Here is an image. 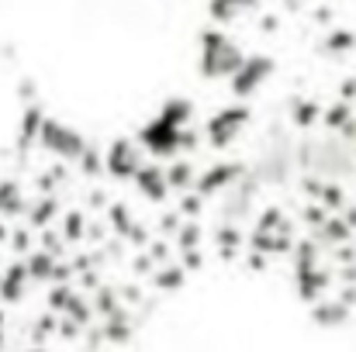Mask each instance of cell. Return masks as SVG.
<instances>
[{
  "mask_svg": "<svg viewBox=\"0 0 356 352\" xmlns=\"http://www.w3.org/2000/svg\"><path fill=\"white\" fill-rule=\"evenodd\" d=\"M191 117H194V101L191 97H166L159 104V111L138 128V135H135L138 149L145 156H152L156 162L177 156L180 152V135L191 128Z\"/></svg>",
  "mask_w": 356,
  "mask_h": 352,
  "instance_id": "obj_1",
  "label": "cell"
},
{
  "mask_svg": "<svg viewBox=\"0 0 356 352\" xmlns=\"http://www.w3.org/2000/svg\"><path fill=\"white\" fill-rule=\"evenodd\" d=\"M245 59V49L242 42L232 38L225 28H201L197 35V73L201 80L208 83H218V80H232L236 69Z\"/></svg>",
  "mask_w": 356,
  "mask_h": 352,
  "instance_id": "obj_2",
  "label": "cell"
},
{
  "mask_svg": "<svg viewBox=\"0 0 356 352\" xmlns=\"http://www.w3.org/2000/svg\"><path fill=\"white\" fill-rule=\"evenodd\" d=\"M38 145L66 166V162H80V156L87 152V145H90V142H87V135H83L80 128H73L66 117L45 115L42 131H38Z\"/></svg>",
  "mask_w": 356,
  "mask_h": 352,
  "instance_id": "obj_3",
  "label": "cell"
},
{
  "mask_svg": "<svg viewBox=\"0 0 356 352\" xmlns=\"http://www.w3.org/2000/svg\"><path fill=\"white\" fill-rule=\"evenodd\" d=\"M273 73H277V59L273 56H266V52H245L242 66L236 69V76L229 80V94L236 97L238 104H245V101H252L273 80Z\"/></svg>",
  "mask_w": 356,
  "mask_h": 352,
  "instance_id": "obj_4",
  "label": "cell"
},
{
  "mask_svg": "<svg viewBox=\"0 0 356 352\" xmlns=\"http://www.w3.org/2000/svg\"><path fill=\"white\" fill-rule=\"evenodd\" d=\"M249 121H252V108L249 104H229V108L215 111V115L204 121V142H208V149L225 152L238 135L245 131Z\"/></svg>",
  "mask_w": 356,
  "mask_h": 352,
  "instance_id": "obj_5",
  "label": "cell"
},
{
  "mask_svg": "<svg viewBox=\"0 0 356 352\" xmlns=\"http://www.w3.org/2000/svg\"><path fill=\"white\" fill-rule=\"evenodd\" d=\"M142 162H145V152L128 135H115L104 145V173L118 183H131V176L142 169Z\"/></svg>",
  "mask_w": 356,
  "mask_h": 352,
  "instance_id": "obj_6",
  "label": "cell"
},
{
  "mask_svg": "<svg viewBox=\"0 0 356 352\" xmlns=\"http://www.w3.org/2000/svg\"><path fill=\"white\" fill-rule=\"evenodd\" d=\"M242 176H245V162H238V159L236 162H215V166H208V169L197 173L194 194H197L201 201H208V197H215V194L232 190Z\"/></svg>",
  "mask_w": 356,
  "mask_h": 352,
  "instance_id": "obj_7",
  "label": "cell"
},
{
  "mask_svg": "<svg viewBox=\"0 0 356 352\" xmlns=\"http://www.w3.org/2000/svg\"><path fill=\"white\" fill-rule=\"evenodd\" d=\"M204 10L215 21V28H229L242 17H256L263 10V0H208Z\"/></svg>",
  "mask_w": 356,
  "mask_h": 352,
  "instance_id": "obj_8",
  "label": "cell"
},
{
  "mask_svg": "<svg viewBox=\"0 0 356 352\" xmlns=\"http://www.w3.org/2000/svg\"><path fill=\"white\" fill-rule=\"evenodd\" d=\"M135 190L149 201V204H163L170 197V183H166V169L159 162H142V169L131 176Z\"/></svg>",
  "mask_w": 356,
  "mask_h": 352,
  "instance_id": "obj_9",
  "label": "cell"
},
{
  "mask_svg": "<svg viewBox=\"0 0 356 352\" xmlns=\"http://www.w3.org/2000/svg\"><path fill=\"white\" fill-rule=\"evenodd\" d=\"M318 49H322L329 59L339 62V59H346V56H353L356 52V31L353 28H325Z\"/></svg>",
  "mask_w": 356,
  "mask_h": 352,
  "instance_id": "obj_10",
  "label": "cell"
},
{
  "mask_svg": "<svg viewBox=\"0 0 356 352\" xmlns=\"http://www.w3.org/2000/svg\"><path fill=\"white\" fill-rule=\"evenodd\" d=\"M312 321L318 328H325V332H336V328H343L350 321V308L339 304V301H325L322 297L318 304H312Z\"/></svg>",
  "mask_w": 356,
  "mask_h": 352,
  "instance_id": "obj_11",
  "label": "cell"
},
{
  "mask_svg": "<svg viewBox=\"0 0 356 352\" xmlns=\"http://www.w3.org/2000/svg\"><path fill=\"white\" fill-rule=\"evenodd\" d=\"M287 117H291L294 128H312V124L322 121V104H318L315 97H301V94H294V97L287 101Z\"/></svg>",
  "mask_w": 356,
  "mask_h": 352,
  "instance_id": "obj_12",
  "label": "cell"
},
{
  "mask_svg": "<svg viewBox=\"0 0 356 352\" xmlns=\"http://www.w3.org/2000/svg\"><path fill=\"white\" fill-rule=\"evenodd\" d=\"M166 169V183H170V194H184V190H194V180H197V166L191 162V159H177V162H170V166H163Z\"/></svg>",
  "mask_w": 356,
  "mask_h": 352,
  "instance_id": "obj_13",
  "label": "cell"
},
{
  "mask_svg": "<svg viewBox=\"0 0 356 352\" xmlns=\"http://www.w3.org/2000/svg\"><path fill=\"white\" fill-rule=\"evenodd\" d=\"M24 283H28V269H24V262H14L3 276H0V297L3 301H21L24 297Z\"/></svg>",
  "mask_w": 356,
  "mask_h": 352,
  "instance_id": "obj_14",
  "label": "cell"
},
{
  "mask_svg": "<svg viewBox=\"0 0 356 352\" xmlns=\"http://www.w3.org/2000/svg\"><path fill=\"white\" fill-rule=\"evenodd\" d=\"M24 194L14 180H0V218H17L24 215Z\"/></svg>",
  "mask_w": 356,
  "mask_h": 352,
  "instance_id": "obj_15",
  "label": "cell"
},
{
  "mask_svg": "<svg viewBox=\"0 0 356 352\" xmlns=\"http://www.w3.org/2000/svg\"><path fill=\"white\" fill-rule=\"evenodd\" d=\"M24 269H28V280H38V283L56 280V259H52V252H31V259L24 262Z\"/></svg>",
  "mask_w": 356,
  "mask_h": 352,
  "instance_id": "obj_16",
  "label": "cell"
},
{
  "mask_svg": "<svg viewBox=\"0 0 356 352\" xmlns=\"http://www.w3.org/2000/svg\"><path fill=\"white\" fill-rule=\"evenodd\" d=\"M156 287L159 290H166V294H173V290H180L184 287V280H187V269L184 266H163V269H156Z\"/></svg>",
  "mask_w": 356,
  "mask_h": 352,
  "instance_id": "obj_17",
  "label": "cell"
},
{
  "mask_svg": "<svg viewBox=\"0 0 356 352\" xmlns=\"http://www.w3.org/2000/svg\"><path fill=\"white\" fill-rule=\"evenodd\" d=\"M56 197L49 194V197H38V204H35V211H31V228H45L52 218H56Z\"/></svg>",
  "mask_w": 356,
  "mask_h": 352,
  "instance_id": "obj_18",
  "label": "cell"
},
{
  "mask_svg": "<svg viewBox=\"0 0 356 352\" xmlns=\"http://www.w3.org/2000/svg\"><path fill=\"white\" fill-rule=\"evenodd\" d=\"M256 28H259V35H277V31H280V14L259 10V14H256Z\"/></svg>",
  "mask_w": 356,
  "mask_h": 352,
  "instance_id": "obj_19",
  "label": "cell"
},
{
  "mask_svg": "<svg viewBox=\"0 0 356 352\" xmlns=\"http://www.w3.org/2000/svg\"><path fill=\"white\" fill-rule=\"evenodd\" d=\"M63 235H66L70 242L83 235V215H80V211H73V215H66V221H63Z\"/></svg>",
  "mask_w": 356,
  "mask_h": 352,
  "instance_id": "obj_20",
  "label": "cell"
},
{
  "mask_svg": "<svg viewBox=\"0 0 356 352\" xmlns=\"http://www.w3.org/2000/svg\"><path fill=\"white\" fill-rule=\"evenodd\" d=\"M339 101H346V104L356 101V76H346V80L339 83Z\"/></svg>",
  "mask_w": 356,
  "mask_h": 352,
  "instance_id": "obj_21",
  "label": "cell"
},
{
  "mask_svg": "<svg viewBox=\"0 0 356 352\" xmlns=\"http://www.w3.org/2000/svg\"><path fill=\"white\" fill-rule=\"evenodd\" d=\"M343 221H346V225L356 232V204H353V208H346V218H343Z\"/></svg>",
  "mask_w": 356,
  "mask_h": 352,
  "instance_id": "obj_22",
  "label": "cell"
},
{
  "mask_svg": "<svg viewBox=\"0 0 356 352\" xmlns=\"http://www.w3.org/2000/svg\"><path fill=\"white\" fill-rule=\"evenodd\" d=\"M7 238V225H3V218H0V242Z\"/></svg>",
  "mask_w": 356,
  "mask_h": 352,
  "instance_id": "obj_23",
  "label": "cell"
}]
</instances>
